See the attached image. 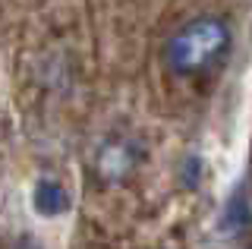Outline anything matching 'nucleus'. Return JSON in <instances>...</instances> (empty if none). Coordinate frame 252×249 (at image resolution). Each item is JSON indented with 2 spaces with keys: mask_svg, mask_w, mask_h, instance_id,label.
I'll return each instance as SVG.
<instances>
[{
  "mask_svg": "<svg viewBox=\"0 0 252 249\" xmlns=\"http://www.w3.org/2000/svg\"><path fill=\"white\" fill-rule=\"evenodd\" d=\"M233 51V26L224 13H199L177 26L164 41V66L173 79H205Z\"/></svg>",
  "mask_w": 252,
  "mask_h": 249,
  "instance_id": "1",
  "label": "nucleus"
},
{
  "mask_svg": "<svg viewBox=\"0 0 252 249\" xmlns=\"http://www.w3.org/2000/svg\"><path fill=\"white\" fill-rule=\"evenodd\" d=\"M16 249H41L35 243V240H19V243H16Z\"/></svg>",
  "mask_w": 252,
  "mask_h": 249,
  "instance_id": "5",
  "label": "nucleus"
},
{
  "mask_svg": "<svg viewBox=\"0 0 252 249\" xmlns=\"http://www.w3.org/2000/svg\"><path fill=\"white\" fill-rule=\"evenodd\" d=\"M249 221H252L249 196L246 192H236V196L230 199V205H227V224H230V230H243Z\"/></svg>",
  "mask_w": 252,
  "mask_h": 249,
  "instance_id": "4",
  "label": "nucleus"
},
{
  "mask_svg": "<svg viewBox=\"0 0 252 249\" xmlns=\"http://www.w3.org/2000/svg\"><path fill=\"white\" fill-rule=\"evenodd\" d=\"M142 161H145V149L139 145V139L114 133L98 142L94 158H92V174L98 177L101 186H120L136 177Z\"/></svg>",
  "mask_w": 252,
  "mask_h": 249,
  "instance_id": "2",
  "label": "nucleus"
},
{
  "mask_svg": "<svg viewBox=\"0 0 252 249\" xmlns=\"http://www.w3.org/2000/svg\"><path fill=\"white\" fill-rule=\"evenodd\" d=\"M249 249H252V246H249Z\"/></svg>",
  "mask_w": 252,
  "mask_h": 249,
  "instance_id": "6",
  "label": "nucleus"
},
{
  "mask_svg": "<svg viewBox=\"0 0 252 249\" xmlns=\"http://www.w3.org/2000/svg\"><path fill=\"white\" fill-rule=\"evenodd\" d=\"M73 208V196L57 177H38L32 186V212L44 221H57V218L69 215Z\"/></svg>",
  "mask_w": 252,
  "mask_h": 249,
  "instance_id": "3",
  "label": "nucleus"
}]
</instances>
